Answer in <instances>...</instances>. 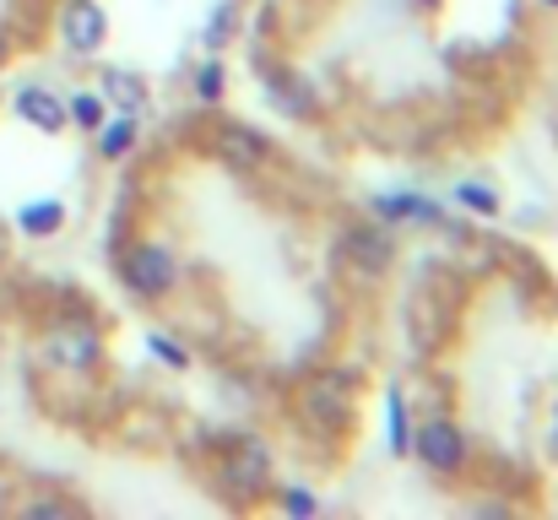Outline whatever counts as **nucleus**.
<instances>
[{
    "label": "nucleus",
    "instance_id": "obj_16",
    "mask_svg": "<svg viewBox=\"0 0 558 520\" xmlns=\"http://www.w3.org/2000/svg\"><path fill=\"white\" fill-rule=\"evenodd\" d=\"M461 201H466V206H477V211H494V195H488V190H477V184H461Z\"/></svg>",
    "mask_w": 558,
    "mask_h": 520
},
{
    "label": "nucleus",
    "instance_id": "obj_15",
    "mask_svg": "<svg viewBox=\"0 0 558 520\" xmlns=\"http://www.w3.org/2000/svg\"><path fill=\"white\" fill-rule=\"evenodd\" d=\"M282 510H288V516H315V499H310L304 488H288V494H282Z\"/></svg>",
    "mask_w": 558,
    "mask_h": 520
},
{
    "label": "nucleus",
    "instance_id": "obj_7",
    "mask_svg": "<svg viewBox=\"0 0 558 520\" xmlns=\"http://www.w3.org/2000/svg\"><path fill=\"white\" fill-rule=\"evenodd\" d=\"M60 222H65V206H60V201H27V206L16 211V228H22L27 239H49V233H60Z\"/></svg>",
    "mask_w": 558,
    "mask_h": 520
},
{
    "label": "nucleus",
    "instance_id": "obj_19",
    "mask_svg": "<svg viewBox=\"0 0 558 520\" xmlns=\"http://www.w3.org/2000/svg\"><path fill=\"white\" fill-rule=\"evenodd\" d=\"M554 5H558V0H554Z\"/></svg>",
    "mask_w": 558,
    "mask_h": 520
},
{
    "label": "nucleus",
    "instance_id": "obj_9",
    "mask_svg": "<svg viewBox=\"0 0 558 520\" xmlns=\"http://www.w3.org/2000/svg\"><path fill=\"white\" fill-rule=\"evenodd\" d=\"M131 142H136V120H131V114H120V120H109V125H104L98 153H104V158H120V153H131Z\"/></svg>",
    "mask_w": 558,
    "mask_h": 520
},
{
    "label": "nucleus",
    "instance_id": "obj_14",
    "mask_svg": "<svg viewBox=\"0 0 558 520\" xmlns=\"http://www.w3.org/2000/svg\"><path fill=\"white\" fill-rule=\"evenodd\" d=\"M22 516H27V520H44V516H71V505H65V499H27V505H22Z\"/></svg>",
    "mask_w": 558,
    "mask_h": 520
},
{
    "label": "nucleus",
    "instance_id": "obj_12",
    "mask_svg": "<svg viewBox=\"0 0 558 520\" xmlns=\"http://www.w3.org/2000/svg\"><path fill=\"white\" fill-rule=\"evenodd\" d=\"M65 114H76V120H82V125H93V131L104 125V104H98L93 93H82V98H71V104H65Z\"/></svg>",
    "mask_w": 558,
    "mask_h": 520
},
{
    "label": "nucleus",
    "instance_id": "obj_2",
    "mask_svg": "<svg viewBox=\"0 0 558 520\" xmlns=\"http://www.w3.org/2000/svg\"><path fill=\"white\" fill-rule=\"evenodd\" d=\"M174 255L163 250V244H136L131 255H125V282L136 288V293H147V299H158V293H169L174 288Z\"/></svg>",
    "mask_w": 558,
    "mask_h": 520
},
{
    "label": "nucleus",
    "instance_id": "obj_18",
    "mask_svg": "<svg viewBox=\"0 0 558 520\" xmlns=\"http://www.w3.org/2000/svg\"><path fill=\"white\" fill-rule=\"evenodd\" d=\"M11 510V488H5V477H0V516Z\"/></svg>",
    "mask_w": 558,
    "mask_h": 520
},
{
    "label": "nucleus",
    "instance_id": "obj_11",
    "mask_svg": "<svg viewBox=\"0 0 558 520\" xmlns=\"http://www.w3.org/2000/svg\"><path fill=\"white\" fill-rule=\"evenodd\" d=\"M385 412H390V450H412V428H407V407H401V396H396V390L385 396Z\"/></svg>",
    "mask_w": 558,
    "mask_h": 520
},
{
    "label": "nucleus",
    "instance_id": "obj_3",
    "mask_svg": "<svg viewBox=\"0 0 558 520\" xmlns=\"http://www.w3.org/2000/svg\"><path fill=\"white\" fill-rule=\"evenodd\" d=\"M412 450L423 456V467H434V472H456V467L466 461V434H461L456 423H423L417 439H412Z\"/></svg>",
    "mask_w": 558,
    "mask_h": 520
},
{
    "label": "nucleus",
    "instance_id": "obj_5",
    "mask_svg": "<svg viewBox=\"0 0 558 520\" xmlns=\"http://www.w3.org/2000/svg\"><path fill=\"white\" fill-rule=\"evenodd\" d=\"M49 358L65 363V368H93L98 363V331L82 321V326H60L49 337Z\"/></svg>",
    "mask_w": 558,
    "mask_h": 520
},
{
    "label": "nucleus",
    "instance_id": "obj_1",
    "mask_svg": "<svg viewBox=\"0 0 558 520\" xmlns=\"http://www.w3.org/2000/svg\"><path fill=\"white\" fill-rule=\"evenodd\" d=\"M104 38H109V16H104L98 0H65L60 5V44L71 55H98Z\"/></svg>",
    "mask_w": 558,
    "mask_h": 520
},
{
    "label": "nucleus",
    "instance_id": "obj_4",
    "mask_svg": "<svg viewBox=\"0 0 558 520\" xmlns=\"http://www.w3.org/2000/svg\"><path fill=\"white\" fill-rule=\"evenodd\" d=\"M11 109L33 125V131H44V136H60L65 131V104L49 93V87H16V98H11Z\"/></svg>",
    "mask_w": 558,
    "mask_h": 520
},
{
    "label": "nucleus",
    "instance_id": "obj_10",
    "mask_svg": "<svg viewBox=\"0 0 558 520\" xmlns=\"http://www.w3.org/2000/svg\"><path fill=\"white\" fill-rule=\"evenodd\" d=\"M348 250H353V255H359V266H369V271H379V266L390 261V244H385V239H374V233H353V239H348Z\"/></svg>",
    "mask_w": 558,
    "mask_h": 520
},
{
    "label": "nucleus",
    "instance_id": "obj_6",
    "mask_svg": "<svg viewBox=\"0 0 558 520\" xmlns=\"http://www.w3.org/2000/svg\"><path fill=\"white\" fill-rule=\"evenodd\" d=\"M217 153H222V164H233V169H255V164L266 158V136H255V131H244V125H222V131H217Z\"/></svg>",
    "mask_w": 558,
    "mask_h": 520
},
{
    "label": "nucleus",
    "instance_id": "obj_17",
    "mask_svg": "<svg viewBox=\"0 0 558 520\" xmlns=\"http://www.w3.org/2000/svg\"><path fill=\"white\" fill-rule=\"evenodd\" d=\"M153 352H158V358H169L174 368H185V352H180V342H169V337H153Z\"/></svg>",
    "mask_w": 558,
    "mask_h": 520
},
{
    "label": "nucleus",
    "instance_id": "obj_13",
    "mask_svg": "<svg viewBox=\"0 0 558 520\" xmlns=\"http://www.w3.org/2000/svg\"><path fill=\"white\" fill-rule=\"evenodd\" d=\"M195 93H201V98H206V104H211V98H217V93H222V65H217V60H211V65H201V71H195Z\"/></svg>",
    "mask_w": 558,
    "mask_h": 520
},
{
    "label": "nucleus",
    "instance_id": "obj_8",
    "mask_svg": "<svg viewBox=\"0 0 558 520\" xmlns=\"http://www.w3.org/2000/svg\"><path fill=\"white\" fill-rule=\"evenodd\" d=\"M228 477H233L239 488H255V483L266 477V450H260V445H244V450L228 461Z\"/></svg>",
    "mask_w": 558,
    "mask_h": 520
}]
</instances>
